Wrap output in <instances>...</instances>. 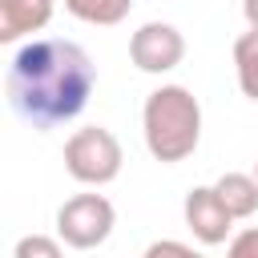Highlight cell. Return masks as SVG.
<instances>
[{"instance_id":"6da1fadb","label":"cell","mask_w":258,"mask_h":258,"mask_svg":"<svg viewBox=\"0 0 258 258\" xmlns=\"http://www.w3.org/2000/svg\"><path fill=\"white\" fill-rule=\"evenodd\" d=\"M93 89H97L93 56L64 36H32L28 44L16 48L4 77L12 113L32 129H56L81 117Z\"/></svg>"},{"instance_id":"7a4b0ae2","label":"cell","mask_w":258,"mask_h":258,"mask_svg":"<svg viewBox=\"0 0 258 258\" xmlns=\"http://www.w3.org/2000/svg\"><path fill=\"white\" fill-rule=\"evenodd\" d=\"M141 133L145 149L161 165L185 161L202 141V105L185 85H161L141 105Z\"/></svg>"},{"instance_id":"3957f363","label":"cell","mask_w":258,"mask_h":258,"mask_svg":"<svg viewBox=\"0 0 258 258\" xmlns=\"http://www.w3.org/2000/svg\"><path fill=\"white\" fill-rule=\"evenodd\" d=\"M125 165V153H121V141L113 137V129L105 125H85V129H73L69 141H64V169L73 181L81 185H109L117 181Z\"/></svg>"},{"instance_id":"277c9868","label":"cell","mask_w":258,"mask_h":258,"mask_svg":"<svg viewBox=\"0 0 258 258\" xmlns=\"http://www.w3.org/2000/svg\"><path fill=\"white\" fill-rule=\"evenodd\" d=\"M117 226V210L105 194H73L56 210V238L69 250H97Z\"/></svg>"},{"instance_id":"5b68a950","label":"cell","mask_w":258,"mask_h":258,"mask_svg":"<svg viewBox=\"0 0 258 258\" xmlns=\"http://www.w3.org/2000/svg\"><path fill=\"white\" fill-rule=\"evenodd\" d=\"M185 56V36L169 24V20H145L133 36H129V60L141 69V73H169L177 69Z\"/></svg>"},{"instance_id":"8992f818","label":"cell","mask_w":258,"mask_h":258,"mask_svg":"<svg viewBox=\"0 0 258 258\" xmlns=\"http://www.w3.org/2000/svg\"><path fill=\"white\" fill-rule=\"evenodd\" d=\"M181 214H185L189 234H194L202 246H222V242L230 238V230H234V218H230V210L218 202L214 185H194V189L185 194V202H181Z\"/></svg>"},{"instance_id":"52a82bcc","label":"cell","mask_w":258,"mask_h":258,"mask_svg":"<svg viewBox=\"0 0 258 258\" xmlns=\"http://www.w3.org/2000/svg\"><path fill=\"white\" fill-rule=\"evenodd\" d=\"M52 20V0H0V44H16Z\"/></svg>"},{"instance_id":"ba28073f","label":"cell","mask_w":258,"mask_h":258,"mask_svg":"<svg viewBox=\"0 0 258 258\" xmlns=\"http://www.w3.org/2000/svg\"><path fill=\"white\" fill-rule=\"evenodd\" d=\"M214 194H218V202L230 210L234 222L258 214V181H254V173H222V177L214 181Z\"/></svg>"},{"instance_id":"9c48e42d","label":"cell","mask_w":258,"mask_h":258,"mask_svg":"<svg viewBox=\"0 0 258 258\" xmlns=\"http://www.w3.org/2000/svg\"><path fill=\"white\" fill-rule=\"evenodd\" d=\"M234 73H238L242 97L258 101V28H246L234 40Z\"/></svg>"},{"instance_id":"30bf717a","label":"cell","mask_w":258,"mask_h":258,"mask_svg":"<svg viewBox=\"0 0 258 258\" xmlns=\"http://www.w3.org/2000/svg\"><path fill=\"white\" fill-rule=\"evenodd\" d=\"M64 8H69V16H77V20H85V24L109 28V24H121V20L129 16L133 0H64Z\"/></svg>"},{"instance_id":"8fae6325","label":"cell","mask_w":258,"mask_h":258,"mask_svg":"<svg viewBox=\"0 0 258 258\" xmlns=\"http://www.w3.org/2000/svg\"><path fill=\"white\" fill-rule=\"evenodd\" d=\"M12 258H64V242L52 234H24L12 250Z\"/></svg>"},{"instance_id":"7c38bea8","label":"cell","mask_w":258,"mask_h":258,"mask_svg":"<svg viewBox=\"0 0 258 258\" xmlns=\"http://www.w3.org/2000/svg\"><path fill=\"white\" fill-rule=\"evenodd\" d=\"M141 258H206V254L185 246V242H177V238H161V242H149Z\"/></svg>"},{"instance_id":"4fadbf2b","label":"cell","mask_w":258,"mask_h":258,"mask_svg":"<svg viewBox=\"0 0 258 258\" xmlns=\"http://www.w3.org/2000/svg\"><path fill=\"white\" fill-rule=\"evenodd\" d=\"M226 258H258V226H246L242 234H234L226 246Z\"/></svg>"},{"instance_id":"5bb4252c","label":"cell","mask_w":258,"mask_h":258,"mask_svg":"<svg viewBox=\"0 0 258 258\" xmlns=\"http://www.w3.org/2000/svg\"><path fill=\"white\" fill-rule=\"evenodd\" d=\"M242 16L250 28H258V0H242Z\"/></svg>"},{"instance_id":"9a60e30c","label":"cell","mask_w":258,"mask_h":258,"mask_svg":"<svg viewBox=\"0 0 258 258\" xmlns=\"http://www.w3.org/2000/svg\"><path fill=\"white\" fill-rule=\"evenodd\" d=\"M254 181H258V161H254Z\"/></svg>"}]
</instances>
